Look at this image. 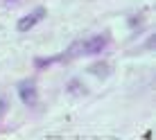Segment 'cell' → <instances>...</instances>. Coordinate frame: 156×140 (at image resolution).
Wrapping results in <instances>:
<instances>
[{"label":"cell","instance_id":"6da1fadb","mask_svg":"<svg viewBox=\"0 0 156 140\" xmlns=\"http://www.w3.org/2000/svg\"><path fill=\"white\" fill-rule=\"evenodd\" d=\"M106 45L104 36H93V39H84V41H75L68 47L66 57H88V54H100Z\"/></svg>","mask_w":156,"mask_h":140},{"label":"cell","instance_id":"7a4b0ae2","mask_svg":"<svg viewBox=\"0 0 156 140\" xmlns=\"http://www.w3.org/2000/svg\"><path fill=\"white\" fill-rule=\"evenodd\" d=\"M43 16H45V12H43V9H36V12L32 14V16H25V18H20L16 27H18V32H27V30L34 27V25H36V20L43 18Z\"/></svg>","mask_w":156,"mask_h":140},{"label":"cell","instance_id":"3957f363","mask_svg":"<svg viewBox=\"0 0 156 140\" xmlns=\"http://www.w3.org/2000/svg\"><path fill=\"white\" fill-rule=\"evenodd\" d=\"M20 100H23L25 104H34V102H36V88H34V82L20 84Z\"/></svg>","mask_w":156,"mask_h":140}]
</instances>
